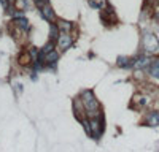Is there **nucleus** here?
I'll list each match as a JSON object with an SVG mask.
<instances>
[{"label":"nucleus","mask_w":159,"mask_h":152,"mask_svg":"<svg viewBox=\"0 0 159 152\" xmlns=\"http://www.w3.org/2000/svg\"><path fill=\"white\" fill-rule=\"evenodd\" d=\"M19 63H21V65H30V63H32V54L30 53H24L19 57Z\"/></svg>","instance_id":"9d476101"},{"label":"nucleus","mask_w":159,"mask_h":152,"mask_svg":"<svg viewBox=\"0 0 159 152\" xmlns=\"http://www.w3.org/2000/svg\"><path fill=\"white\" fill-rule=\"evenodd\" d=\"M73 112H75V116H76L78 119H81V116L84 117L86 108H84V103H83L81 97H80V98H76V100L73 101Z\"/></svg>","instance_id":"39448f33"},{"label":"nucleus","mask_w":159,"mask_h":152,"mask_svg":"<svg viewBox=\"0 0 159 152\" xmlns=\"http://www.w3.org/2000/svg\"><path fill=\"white\" fill-rule=\"evenodd\" d=\"M57 46L65 51L67 48L72 46V36H70V32H61V35L57 36Z\"/></svg>","instance_id":"7ed1b4c3"},{"label":"nucleus","mask_w":159,"mask_h":152,"mask_svg":"<svg viewBox=\"0 0 159 152\" xmlns=\"http://www.w3.org/2000/svg\"><path fill=\"white\" fill-rule=\"evenodd\" d=\"M143 49L147 54H159V41L153 33H147L143 36Z\"/></svg>","instance_id":"f03ea898"},{"label":"nucleus","mask_w":159,"mask_h":152,"mask_svg":"<svg viewBox=\"0 0 159 152\" xmlns=\"http://www.w3.org/2000/svg\"><path fill=\"white\" fill-rule=\"evenodd\" d=\"M57 57H59V54H57L56 49H51V51H48V53H45V54H40V60L45 62L46 65H52V63L57 60Z\"/></svg>","instance_id":"20e7f679"},{"label":"nucleus","mask_w":159,"mask_h":152,"mask_svg":"<svg viewBox=\"0 0 159 152\" xmlns=\"http://www.w3.org/2000/svg\"><path fill=\"white\" fill-rule=\"evenodd\" d=\"M145 124L147 125H159V111H153L150 114H147V119H145Z\"/></svg>","instance_id":"6e6552de"},{"label":"nucleus","mask_w":159,"mask_h":152,"mask_svg":"<svg viewBox=\"0 0 159 152\" xmlns=\"http://www.w3.org/2000/svg\"><path fill=\"white\" fill-rule=\"evenodd\" d=\"M80 97H81V100H83L84 108H86V112L89 114V117H94V116H96V111L100 109V105H99L96 95L92 94L91 91H84Z\"/></svg>","instance_id":"f257e3e1"},{"label":"nucleus","mask_w":159,"mask_h":152,"mask_svg":"<svg viewBox=\"0 0 159 152\" xmlns=\"http://www.w3.org/2000/svg\"><path fill=\"white\" fill-rule=\"evenodd\" d=\"M57 25H59L61 32H70L72 30V24L67 21H57Z\"/></svg>","instance_id":"9b49d317"},{"label":"nucleus","mask_w":159,"mask_h":152,"mask_svg":"<svg viewBox=\"0 0 159 152\" xmlns=\"http://www.w3.org/2000/svg\"><path fill=\"white\" fill-rule=\"evenodd\" d=\"M102 21L105 22V24H113V22H116V16H115V13L110 10V8H105L103 11H102Z\"/></svg>","instance_id":"0eeeda50"},{"label":"nucleus","mask_w":159,"mask_h":152,"mask_svg":"<svg viewBox=\"0 0 159 152\" xmlns=\"http://www.w3.org/2000/svg\"><path fill=\"white\" fill-rule=\"evenodd\" d=\"M42 13H43V18L49 22H54L56 21V15H54V11H52V8L46 3L45 6H42Z\"/></svg>","instance_id":"423d86ee"},{"label":"nucleus","mask_w":159,"mask_h":152,"mask_svg":"<svg viewBox=\"0 0 159 152\" xmlns=\"http://www.w3.org/2000/svg\"><path fill=\"white\" fill-rule=\"evenodd\" d=\"M150 74L153 76V78H157L159 79V60L150 63Z\"/></svg>","instance_id":"1a4fd4ad"},{"label":"nucleus","mask_w":159,"mask_h":152,"mask_svg":"<svg viewBox=\"0 0 159 152\" xmlns=\"http://www.w3.org/2000/svg\"><path fill=\"white\" fill-rule=\"evenodd\" d=\"M34 2H35L38 6H45V5L48 3V0H34Z\"/></svg>","instance_id":"f8f14e48"}]
</instances>
